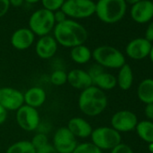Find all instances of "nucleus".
I'll use <instances>...</instances> for the list:
<instances>
[{
  "label": "nucleus",
  "instance_id": "nucleus-1",
  "mask_svg": "<svg viewBox=\"0 0 153 153\" xmlns=\"http://www.w3.org/2000/svg\"><path fill=\"white\" fill-rule=\"evenodd\" d=\"M53 37L58 44L66 48H73L82 45L86 42L88 37V31L82 25L70 19L56 24L53 29Z\"/></svg>",
  "mask_w": 153,
  "mask_h": 153
},
{
  "label": "nucleus",
  "instance_id": "nucleus-2",
  "mask_svg": "<svg viewBox=\"0 0 153 153\" xmlns=\"http://www.w3.org/2000/svg\"><path fill=\"white\" fill-rule=\"evenodd\" d=\"M79 108L86 115L94 117L102 114L107 107L108 99L105 92L95 86L81 91L79 97Z\"/></svg>",
  "mask_w": 153,
  "mask_h": 153
},
{
  "label": "nucleus",
  "instance_id": "nucleus-3",
  "mask_svg": "<svg viewBox=\"0 0 153 153\" xmlns=\"http://www.w3.org/2000/svg\"><path fill=\"white\" fill-rule=\"evenodd\" d=\"M125 0H98L96 3V14L105 24H115L123 19L126 13Z\"/></svg>",
  "mask_w": 153,
  "mask_h": 153
},
{
  "label": "nucleus",
  "instance_id": "nucleus-4",
  "mask_svg": "<svg viewBox=\"0 0 153 153\" xmlns=\"http://www.w3.org/2000/svg\"><path fill=\"white\" fill-rule=\"evenodd\" d=\"M92 58L97 64L107 68H120L125 62L124 55L116 48L109 45H102L92 51Z\"/></svg>",
  "mask_w": 153,
  "mask_h": 153
},
{
  "label": "nucleus",
  "instance_id": "nucleus-5",
  "mask_svg": "<svg viewBox=\"0 0 153 153\" xmlns=\"http://www.w3.org/2000/svg\"><path fill=\"white\" fill-rule=\"evenodd\" d=\"M55 19L53 12L42 8L35 11L29 19V29L38 36L49 35L54 29Z\"/></svg>",
  "mask_w": 153,
  "mask_h": 153
},
{
  "label": "nucleus",
  "instance_id": "nucleus-6",
  "mask_svg": "<svg viewBox=\"0 0 153 153\" xmlns=\"http://www.w3.org/2000/svg\"><path fill=\"white\" fill-rule=\"evenodd\" d=\"M91 142L101 150L113 149L122 142L121 133L112 127L102 126L93 129L91 133Z\"/></svg>",
  "mask_w": 153,
  "mask_h": 153
},
{
  "label": "nucleus",
  "instance_id": "nucleus-7",
  "mask_svg": "<svg viewBox=\"0 0 153 153\" xmlns=\"http://www.w3.org/2000/svg\"><path fill=\"white\" fill-rule=\"evenodd\" d=\"M60 10L72 18H88L96 13V3L92 0H66Z\"/></svg>",
  "mask_w": 153,
  "mask_h": 153
},
{
  "label": "nucleus",
  "instance_id": "nucleus-8",
  "mask_svg": "<svg viewBox=\"0 0 153 153\" xmlns=\"http://www.w3.org/2000/svg\"><path fill=\"white\" fill-rule=\"evenodd\" d=\"M16 123L21 129L25 131H33L37 130L40 125L41 118L36 108L23 105L16 114Z\"/></svg>",
  "mask_w": 153,
  "mask_h": 153
},
{
  "label": "nucleus",
  "instance_id": "nucleus-9",
  "mask_svg": "<svg viewBox=\"0 0 153 153\" xmlns=\"http://www.w3.org/2000/svg\"><path fill=\"white\" fill-rule=\"evenodd\" d=\"M52 145L59 153H72L78 141L67 127H60L53 135Z\"/></svg>",
  "mask_w": 153,
  "mask_h": 153
},
{
  "label": "nucleus",
  "instance_id": "nucleus-10",
  "mask_svg": "<svg viewBox=\"0 0 153 153\" xmlns=\"http://www.w3.org/2000/svg\"><path fill=\"white\" fill-rule=\"evenodd\" d=\"M138 118L134 113L129 110H121L113 114L111 125L118 132H127L135 129Z\"/></svg>",
  "mask_w": 153,
  "mask_h": 153
},
{
  "label": "nucleus",
  "instance_id": "nucleus-11",
  "mask_svg": "<svg viewBox=\"0 0 153 153\" xmlns=\"http://www.w3.org/2000/svg\"><path fill=\"white\" fill-rule=\"evenodd\" d=\"M0 105L9 111H17L25 105L24 94L14 88H0Z\"/></svg>",
  "mask_w": 153,
  "mask_h": 153
},
{
  "label": "nucleus",
  "instance_id": "nucleus-12",
  "mask_svg": "<svg viewBox=\"0 0 153 153\" xmlns=\"http://www.w3.org/2000/svg\"><path fill=\"white\" fill-rule=\"evenodd\" d=\"M151 46V42L147 41L145 38H136L127 44L125 51L129 58L140 60L149 55Z\"/></svg>",
  "mask_w": 153,
  "mask_h": 153
},
{
  "label": "nucleus",
  "instance_id": "nucleus-13",
  "mask_svg": "<svg viewBox=\"0 0 153 153\" xmlns=\"http://www.w3.org/2000/svg\"><path fill=\"white\" fill-rule=\"evenodd\" d=\"M132 20L138 24H146L153 18V4L149 0L141 1L132 5L131 9Z\"/></svg>",
  "mask_w": 153,
  "mask_h": 153
},
{
  "label": "nucleus",
  "instance_id": "nucleus-14",
  "mask_svg": "<svg viewBox=\"0 0 153 153\" xmlns=\"http://www.w3.org/2000/svg\"><path fill=\"white\" fill-rule=\"evenodd\" d=\"M73 88L81 90L93 86L92 79L88 75V71L80 68L71 69L68 73V82Z\"/></svg>",
  "mask_w": 153,
  "mask_h": 153
},
{
  "label": "nucleus",
  "instance_id": "nucleus-15",
  "mask_svg": "<svg viewBox=\"0 0 153 153\" xmlns=\"http://www.w3.org/2000/svg\"><path fill=\"white\" fill-rule=\"evenodd\" d=\"M58 42L55 38L51 35L41 37L35 46V51L38 57L43 59H51L57 52Z\"/></svg>",
  "mask_w": 153,
  "mask_h": 153
},
{
  "label": "nucleus",
  "instance_id": "nucleus-16",
  "mask_svg": "<svg viewBox=\"0 0 153 153\" xmlns=\"http://www.w3.org/2000/svg\"><path fill=\"white\" fill-rule=\"evenodd\" d=\"M34 36V33L29 28H20L12 34L11 44L16 50H27L33 45Z\"/></svg>",
  "mask_w": 153,
  "mask_h": 153
},
{
  "label": "nucleus",
  "instance_id": "nucleus-17",
  "mask_svg": "<svg viewBox=\"0 0 153 153\" xmlns=\"http://www.w3.org/2000/svg\"><path fill=\"white\" fill-rule=\"evenodd\" d=\"M67 128L76 138L86 139L91 136L93 128L91 124L82 117L71 118L67 125Z\"/></svg>",
  "mask_w": 153,
  "mask_h": 153
},
{
  "label": "nucleus",
  "instance_id": "nucleus-18",
  "mask_svg": "<svg viewBox=\"0 0 153 153\" xmlns=\"http://www.w3.org/2000/svg\"><path fill=\"white\" fill-rule=\"evenodd\" d=\"M46 97L47 95L45 90L39 87H33L24 93L25 105L36 109L45 103Z\"/></svg>",
  "mask_w": 153,
  "mask_h": 153
},
{
  "label": "nucleus",
  "instance_id": "nucleus-19",
  "mask_svg": "<svg viewBox=\"0 0 153 153\" xmlns=\"http://www.w3.org/2000/svg\"><path fill=\"white\" fill-rule=\"evenodd\" d=\"M117 86L122 90H129L133 83V72L131 66L125 63L122 68H119V72L116 78Z\"/></svg>",
  "mask_w": 153,
  "mask_h": 153
},
{
  "label": "nucleus",
  "instance_id": "nucleus-20",
  "mask_svg": "<svg viewBox=\"0 0 153 153\" xmlns=\"http://www.w3.org/2000/svg\"><path fill=\"white\" fill-rule=\"evenodd\" d=\"M93 86L98 88L103 91L112 90L117 86L116 76H114L111 73L103 71L93 79Z\"/></svg>",
  "mask_w": 153,
  "mask_h": 153
},
{
  "label": "nucleus",
  "instance_id": "nucleus-21",
  "mask_svg": "<svg viewBox=\"0 0 153 153\" xmlns=\"http://www.w3.org/2000/svg\"><path fill=\"white\" fill-rule=\"evenodd\" d=\"M138 98L145 105L153 103V79H143L137 89Z\"/></svg>",
  "mask_w": 153,
  "mask_h": 153
},
{
  "label": "nucleus",
  "instance_id": "nucleus-22",
  "mask_svg": "<svg viewBox=\"0 0 153 153\" xmlns=\"http://www.w3.org/2000/svg\"><path fill=\"white\" fill-rule=\"evenodd\" d=\"M70 58L76 64H86L92 58V51L86 45H79L71 48Z\"/></svg>",
  "mask_w": 153,
  "mask_h": 153
},
{
  "label": "nucleus",
  "instance_id": "nucleus-23",
  "mask_svg": "<svg viewBox=\"0 0 153 153\" xmlns=\"http://www.w3.org/2000/svg\"><path fill=\"white\" fill-rule=\"evenodd\" d=\"M138 136L147 143H153V122L144 120L138 122L135 127Z\"/></svg>",
  "mask_w": 153,
  "mask_h": 153
},
{
  "label": "nucleus",
  "instance_id": "nucleus-24",
  "mask_svg": "<svg viewBox=\"0 0 153 153\" xmlns=\"http://www.w3.org/2000/svg\"><path fill=\"white\" fill-rule=\"evenodd\" d=\"M6 153H36V149L30 140H19L11 144Z\"/></svg>",
  "mask_w": 153,
  "mask_h": 153
},
{
  "label": "nucleus",
  "instance_id": "nucleus-25",
  "mask_svg": "<svg viewBox=\"0 0 153 153\" xmlns=\"http://www.w3.org/2000/svg\"><path fill=\"white\" fill-rule=\"evenodd\" d=\"M50 80L54 86H63L68 82V73L62 69H56L51 73Z\"/></svg>",
  "mask_w": 153,
  "mask_h": 153
},
{
  "label": "nucleus",
  "instance_id": "nucleus-26",
  "mask_svg": "<svg viewBox=\"0 0 153 153\" xmlns=\"http://www.w3.org/2000/svg\"><path fill=\"white\" fill-rule=\"evenodd\" d=\"M72 153H102V150L92 142L78 143Z\"/></svg>",
  "mask_w": 153,
  "mask_h": 153
},
{
  "label": "nucleus",
  "instance_id": "nucleus-27",
  "mask_svg": "<svg viewBox=\"0 0 153 153\" xmlns=\"http://www.w3.org/2000/svg\"><path fill=\"white\" fill-rule=\"evenodd\" d=\"M66 0H42V3L44 9L51 12H56L61 8Z\"/></svg>",
  "mask_w": 153,
  "mask_h": 153
},
{
  "label": "nucleus",
  "instance_id": "nucleus-28",
  "mask_svg": "<svg viewBox=\"0 0 153 153\" xmlns=\"http://www.w3.org/2000/svg\"><path fill=\"white\" fill-rule=\"evenodd\" d=\"M31 142H32L33 146L35 148L36 150L38 149H40V148L47 145L48 143H50L49 142L48 136L45 133H43V132H38V133H36L33 136V138L32 139Z\"/></svg>",
  "mask_w": 153,
  "mask_h": 153
},
{
  "label": "nucleus",
  "instance_id": "nucleus-29",
  "mask_svg": "<svg viewBox=\"0 0 153 153\" xmlns=\"http://www.w3.org/2000/svg\"><path fill=\"white\" fill-rule=\"evenodd\" d=\"M110 153H133V150L129 145L121 142L119 145H117L113 149H111Z\"/></svg>",
  "mask_w": 153,
  "mask_h": 153
},
{
  "label": "nucleus",
  "instance_id": "nucleus-30",
  "mask_svg": "<svg viewBox=\"0 0 153 153\" xmlns=\"http://www.w3.org/2000/svg\"><path fill=\"white\" fill-rule=\"evenodd\" d=\"M103 71H105L104 70V68L102 67V66H100V65H98V64H94V65H92L90 68H89V69L88 70V75L90 76V78H91V79H92V82H93V79L96 78L97 76H98L100 73H102Z\"/></svg>",
  "mask_w": 153,
  "mask_h": 153
},
{
  "label": "nucleus",
  "instance_id": "nucleus-31",
  "mask_svg": "<svg viewBox=\"0 0 153 153\" xmlns=\"http://www.w3.org/2000/svg\"><path fill=\"white\" fill-rule=\"evenodd\" d=\"M36 153H59L56 149L54 148V146L51 143H48L47 145L38 149L36 150Z\"/></svg>",
  "mask_w": 153,
  "mask_h": 153
},
{
  "label": "nucleus",
  "instance_id": "nucleus-32",
  "mask_svg": "<svg viewBox=\"0 0 153 153\" xmlns=\"http://www.w3.org/2000/svg\"><path fill=\"white\" fill-rule=\"evenodd\" d=\"M10 4L8 0H0V17L4 16L9 10Z\"/></svg>",
  "mask_w": 153,
  "mask_h": 153
},
{
  "label": "nucleus",
  "instance_id": "nucleus-33",
  "mask_svg": "<svg viewBox=\"0 0 153 153\" xmlns=\"http://www.w3.org/2000/svg\"><path fill=\"white\" fill-rule=\"evenodd\" d=\"M53 15H54V19H55L56 24H59V23H62L67 20V16L60 9L56 11L55 13H53Z\"/></svg>",
  "mask_w": 153,
  "mask_h": 153
},
{
  "label": "nucleus",
  "instance_id": "nucleus-34",
  "mask_svg": "<svg viewBox=\"0 0 153 153\" xmlns=\"http://www.w3.org/2000/svg\"><path fill=\"white\" fill-rule=\"evenodd\" d=\"M145 39L149 42H153V22H151L146 29L145 32Z\"/></svg>",
  "mask_w": 153,
  "mask_h": 153
},
{
  "label": "nucleus",
  "instance_id": "nucleus-35",
  "mask_svg": "<svg viewBox=\"0 0 153 153\" xmlns=\"http://www.w3.org/2000/svg\"><path fill=\"white\" fill-rule=\"evenodd\" d=\"M8 116V111L0 105V125L6 123Z\"/></svg>",
  "mask_w": 153,
  "mask_h": 153
},
{
  "label": "nucleus",
  "instance_id": "nucleus-36",
  "mask_svg": "<svg viewBox=\"0 0 153 153\" xmlns=\"http://www.w3.org/2000/svg\"><path fill=\"white\" fill-rule=\"evenodd\" d=\"M145 116L149 120H153V103L152 104H148L145 106Z\"/></svg>",
  "mask_w": 153,
  "mask_h": 153
},
{
  "label": "nucleus",
  "instance_id": "nucleus-37",
  "mask_svg": "<svg viewBox=\"0 0 153 153\" xmlns=\"http://www.w3.org/2000/svg\"><path fill=\"white\" fill-rule=\"evenodd\" d=\"M10 6H13L15 7H19L23 5L25 0H8Z\"/></svg>",
  "mask_w": 153,
  "mask_h": 153
},
{
  "label": "nucleus",
  "instance_id": "nucleus-38",
  "mask_svg": "<svg viewBox=\"0 0 153 153\" xmlns=\"http://www.w3.org/2000/svg\"><path fill=\"white\" fill-rule=\"evenodd\" d=\"M140 1H141V0H125L126 4L128 3V4H131V5H134V4H136V3H138Z\"/></svg>",
  "mask_w": 153,
  "mask_h": 153
},
{
  "label": "nucleus",
  "instance_id": "nucleus-39",
  "mask_svg": "<svg viewBox=\"0 0 153 153\" xmlns=\"http://www.w3.org/2000/svg\"><path fill=\"white\" fill-rule=\"evenodd\" d=\"M149 58H150V60L152 61L153 63V45L151 46V49H150V51H149Z\"/></svg>",
  "mask_w": 153,
  "mask_h": 153
},
{
  "label": "nucleus",
  "instance_id": "nucleus-40",
  "mask_svg": "<svg viewBox=\"0 0 153 153\" xmlns=\"http://www.w3.org/2000/svg\"><path fill=\"white\" fill-rule=\"evenodd\" d=\"M25 1H26L27 3H31V4H33V3H36V2L40 1V0H25Z\"/></svg>",
  "mask_w": 153,
  "mask_h": 153
},
{
  "label": "nucleus",
  "instance_id": "nucleus-41",
  "mask_svg": "<svg viewBox=\"0 0 153 153\" xmlns=\"http://www.w3.org/2000/svg\"><path fill=\"white\" fill-rule=\"evenodd\" d=\"M149 150L151 153H153V143H149Z\"/></svg>",
  "mask_w": 153,
  "mask_h": 153
},
{
  "label": "nucleus",
  "instance_id": "nucleus-42",
  "mask_svg": "<svg viewBox=\"0 0 153 153\" xmlns=\"http://www.w3.org/2000/svg\"><path fill=\"white\" fill-rule=\"evenodd\" d=\"M151 2H152V4H153V0H152V1H151Z\"/></svg>",
  "mask_w": 153,
  "mask_h": 153
}]
</instances>
